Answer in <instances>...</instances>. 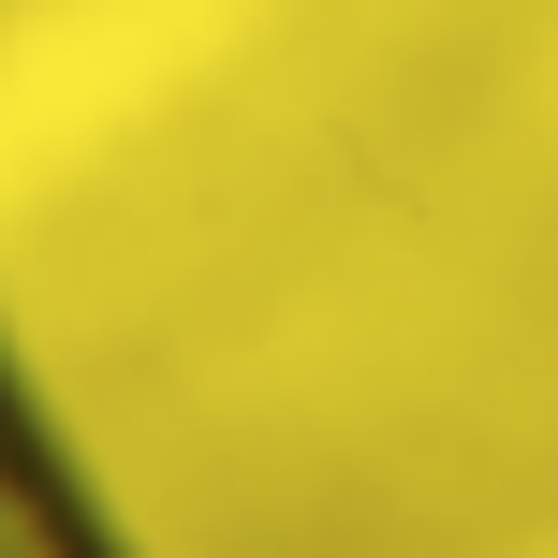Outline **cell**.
<instances>
[{
	"label": "cell",
	"mask_w": 558,
	"mask_h": 558,
	"mask_svg": "<svg viewBox=\"0 0 558 558\" xmlns=\"http://www.w3.org/2000/svg\"><path fill=\"white\" fill-rule=\"evenodd\" d=\"M0 558H133V530H118L104 485H88V456L59 441L15 324H0Z\"/></svg>",
	"instance_id": "1"
}]
</instances>
